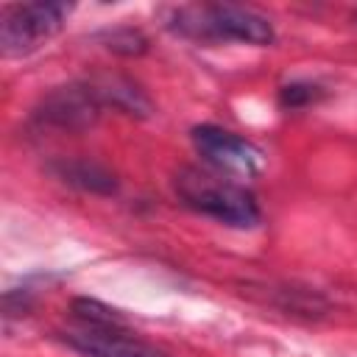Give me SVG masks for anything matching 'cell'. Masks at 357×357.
<instances>
[{
  "label": "cell",
  "instance_id": "obj_1",
  "mask_svg": "<svg viewBox=\"0 0 357 357\" xmlns=\"http://www.w3.org/2000/svg\"><path fill=\"white\" fill-rule=\"evenodd\" d=\"M173 190L187 209L218 223L234 229H251L259 223V204L254 192L218 170L212 173L201 167H181L173 176Z\"/></svg>",
  "mask_w": 357,
  "mask_h": 357
},
{
  "label": "cell",
  "instance_id": "obj_2",
  "mask_svg": "<svg viewBox=\"0 0 357 357\" xmlns=\"http://www.w3.org/2000/svg\"><path fill=\"white\" fill-rule=\"evenodd\" d=\"M176 33L201 39V42H245V45H271L276 39L273 25L243 6H184L170 14L167 22Z\"/></svg>",
  "mask_w": 357,
  "mask_h": 357
},
{
  "label": "cell",
  "instance_id": "obj_3",
  "mask_svg": "<svg viewBox=\"0 0 357 357\" xmlns=\"http://www.w3.org/2000/svg\"><path fill=\"white\" fill-rule=\"evenodd\" d=\"M70 3H20L3 11L0 22V50L3 56H28L50 42L67 22Z\"/></svg>",
  "mask_w": 357,
  "mask_h": 357
},
{
  "label": "cell",
  "instance_id": "obj_4",
  "mask_svg": "<svg viewBox=\"0 0 357 357\" xmlns=\"http://www.w3.org/2000/svg\"><path fill=\"white\" fill-rule=\"evenodd\" d=\"M192 145L223 176L248 178V176H257L265 165V156L254 142H248L245 137H240L229 128H220V126H209V123L195 126Z\"/></svg>",
  "mask_w": 357,
  "mask_h": 357
},
{
  "label": "cell",
  "instance_id": "obj_5",
  "mask_svg": "<svg viewBox=\"0 0 357 357\" xmlns=\"http://www.w3.org/2000/svg\"><path fill=\"white\" fill-rule=\"evenodd\" d=\"M100 109H103V100L95 84L84 81V84L53 89L33 112V120L39 126H50L61 131H84L100 117Z\"/></svg>",
  "mask_w": 357,
  "mask_h": 357
},
{
  "label": "cell",
  "instance_id": "obj_6",
  "mask_svg": "<svg viewBox=\"0 0 357 357\" xmlns=\"http://www.w3.org/2000/svg\"><path fill=\"white\" fill-rule=\"evenodd\" d=\"M61 340L86 354V357H167L151 343H142L117 326H84V329H70L61 335Z\"/></svg>",
  "mask_w": 357,
  "mask_h": 357
},
{
  "label": "cell",
  "instance_id": "obj_7",
  "mask_svg": "<svg viewBox=\"0 0 357 357\" xmlns=\"http://www.w3.org/2000/svg\"><path fill=\"white\" fill-rule=\"evenodd\" d=\"M103 106H112V109H120L126 114H137V117H148L151 114V100L142 95V89L128 81V78H120V75H100V78H92Z\"/></svg>",
  "mask_w": 357,
  "mask_h": 357
},
{
  "label": "cell",
  "instance_id": "obj_8",
  "mask_svg": "<svg viewBox=\"0 0 357 357\" xmlns=\"http://www.w3.org/2000/svg\"><path fill=\"white\" fill-rule=\"evenodd\" d=\"M53 173H56L61 181H67V184H73V187H78V190H84V192H103V195H109V192L117 190L114 173L106 170V167L98 165V162H86V159L59 162V165H53Z\"/></svg>",
  "mask_w": 357,
  "mask_h": 357
},
{
  "label": "cell",
  "instance_id": "obj_9",
  "mask_svg": "<svg viewBox=\"0 0 357 357\" xmlns=\"http://www.w3.org/2000/svg\"><path fill=\"white\" fill-rule=\"evenodd\" d=\"M321 86L312 84V81H290L279 89V103L284 109H301V106H310L321 98Z\"/></svg>",
  "mask_w": 357,
  "mask_h": 357
},
{
  "label": "cell",
  "instance_id": "obj_10",
  "mask_svg": "<svg viewBox=\"0 0 357 357\" xmlns=\"http://www.w3.org/2000/svg\"><path fill=\"white\" fill-rule=\"evenodd\" d=\"M73 312L89 326H117L123 321L114 310H109V307H103L100 301H92V298H75Z\"/></svg>",
  "mask_w": 357,
  "mask_h": 357
},
{
  "label": "cell",
  "instance_id": "obj_11",
  "mask_svg": "<svg viewBox=\"0 0 357 357\" xmlns=\"http://www.w3.org/2000/svg\"><path fill=\"white\" fill-rule=\"evenodd\" d=\"M106 47L114 50V53H123V56H139V53L148 50V39L139 31L120 28V31L106 33Z\"/></svg>",
  "mask_w": 357,
  "mask_h": 357
}]
</instances>
